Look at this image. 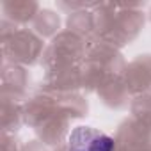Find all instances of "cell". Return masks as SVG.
I'll use <instances>...</instances> for the list:
<instances>
[{
  "label": "cell",
  "mask_w": 151,
  "mask_h": 151,
  "mask_svg": "<svg viewBox=\"0 0 151 151\" xmlns=\"http://www.w3.org/2000/svg\"><path fill=\"white\" fill-rule=\"evenodd\" d=\"M68 151H114V140L91 126H77L68 137Z\"/></svg>",
  "instance_id": "6da1fadb"
}]
</instances>
